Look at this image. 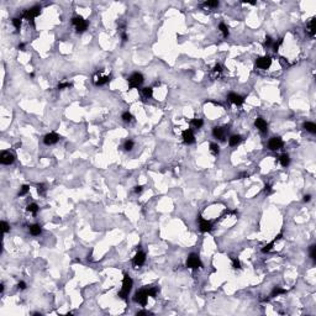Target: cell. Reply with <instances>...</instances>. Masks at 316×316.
<instances>
[{
  "label": "cell",
  "instance_id": "484cf974",
  "mask_svg": "<svg viewBox=\"0 0 316 316\" xmlns=\"http://www.w3.org/2000/svg\"><path fill=\"white\" fill-rule=\"evenodd\" d=\"M285 293H286V290H284V289H282V288H279V286H277V288H274V289H273L272 294H270V298L278 296V295H280V294H285Z\"/></svg>",
  "mask_w": 316,
  "mask_h": 316
},
{
  "label": "cell",
  "instance_id": "f6af8a7d",
  "mask_svg": "<svg viewBox=\"0 0 316 316\" xmlns=\"http://www.w3.org/2000/svg\"><path fill=\"white\" fill-rule=\"evenodd\" d=\"M264 193L267 195H269L270 193H272V187L270 185H265V188H264Z\"/></svg>",
  "mask_w": 316,
  "mask_h": 316
},
{
  "label": "cell",
  "instance_id": "5b68a950",
  "mask_svg": "<svg viewBox=\"0 0 316 316\" xmlns=\"http://www.w3.org/2000/svg\"><path fill=\"white\" fill-rule=\"evenodd\" d=\"M72 24L75 26L77 32H84L88 28V22L82 16H74L72 19Z\"/></svg>",
  "mask_w": 316,
  "mask_h": 316
},
{
  "label": "cell",
  "instance_id": "3957f363",
  "mask_svg": "<svg viewBox=\"0 0 316 316\" xmlns=\"http://www.w3.org/2000/svg\"><path fill=\"white\" fill-rule=\"evenodd\" d=\"M187 267H188V268H190V269L201 268V267H203V263H201V261H200V258H199L198 254L191 253L190 256L188 257V259H187Z\"/></svg>",
  "mask_w": 316,
  "mask_h": 316
},
{
  "label": "cell",
  "instance_id": "ba28073f",
  "mask_svg": "<svg viewBox=\"0 0 316 316\" xmlns=\"http://www.w3.org/2000/svg\"><path fill=\"white\" fill-rule=\"evenodd\" d=\"M283 145H284V142H283V139L280 137H272L269 139L268 147L270 151H278L282 148Z\"/></svg>",
  "mask_w": 316,
  "mask_h": 316
},
{
  "label": "cell",
  "instance_id": "4fadbf2b",
  "mask_svg": "<svg viewBox=\"0 0 316 316\" xmlns=\"http://www.w3.org/2000/svg\"><path fill=\"white\" fill-rule=\"evenodd\" d=\"M254 126H256L262 133H265L267 131H268V124H267V121L263 117H257L256 121H254Z\"/></svg>",
  "mask_w": 316,
  "mask_h": 316
},
{
  "label": "cell",
  "instance_id": "7dc6e473",
  "mask_svg": "<svg viewBox=\"0 0 316 316\" xmlns=\"http://www.w3.org/2000/svg\"><path fill=\"white\" fill-rule=\"evenodd\" d=\"M121 38H122V42H126L129 37H127V35L125 34V32H122V34H121Z\"/></svg>",
  "mask_w": 316,
  "mask_h": 316
},
{
  "label": "cell",
  "instance_id": "9a60e30c",
  "mask_svg": "<svg viewBox=\"0 0 316 316\" xmlns=\"http://www.w3.org/2000/svg\"><path fill=\"white\" fill-rule=\"evenodd\" d=\"M59 139V136L57 135L56 132H51V133H47L46 136L43 137V142L46 145H55V143L58 142Z\"/></svg>",
  "mask_w": 316,
  "mask_h": 316
},
{
  "label": "cell",
  "instance_id": "7402d4cb",
  "mask_svg": "<svg viewBox=\"0 0 316 316\" xmlns=\"http://www.w3.org/2000/svg\"><path fill=\"white\" fill-rule=\"evenodd\" d=\"M279 162H280V164H282L283 167H288L289 163H290L289 156H288V154H282L280 157H279Z\"/></svg>",
  "mask_w": 316,
  "mask_h": 316
},
{
  "label": "cell",
  "instance_id": "277c9868",
  "mask_svg": "<svg viewBox=\"0 0 316 316\" xmlns=\"http://www.w3.org/2000/svg\"><path fill=\"white\" fill-rule=\"evenodd\" d=\"M143 75L141 74V73H133V74H131L130 78H129V85H130V88L131 89H133V88H138L139 85H141L143 83Z\"/></svg>",
  "mask_w": 316,
  "mask_h": 316
},
{
  "label": "cell",
  "instance_id": "c3c4849f",
  "mask_svg": "<svg viewBox=\"0 0 316 316\" xmlns=\"http://www.w3.org/2000/svg\"><path fill=\"white\" fill-rule=\"evenodd\" d=\"M310 200H311V195H309V194H307V195H304V201H305V203L310 201Z\"/></svg>",
  "mask_w": 316,
  "mask_h": 316
},
{
  "label": "cell",
  "instance_id": "7c38bea8",
  "mask_svg": "<svg viewBox=\"0 0 316 316\" xmlns=\"http://www.w3.org/2000/svg\"><path fill=\"white\" fill-rule=\"evenodd\" d=\"M227 100L231 102V104H235V105H242L245 102L243 96H241L236 93H230L227 95Z\"/></svg>",
  "mask_w": 316,
  "mask_h": 316
},
{
  "label": "cell",
  "instance_id": "b9f144b4",
  "mask_svg": "<svg viewBox=\"0 0 316 316\" xmlns=\"http://www.w3.org/2000/svg\"><path fill=\"white\" fill-rule=\"evenodd\" d=\"M272 43H273L272 37H270V36H267L265 41H264V47H270V46H272Z\"/></svg>",
  "mask_w": 316,
  "mask_h": 316
},
{
  "label": "cell",
  "instance_id": "d4e9b609",
  "mask_svg": "<svg viewBox=\"0 0 316 316\" xmlns=\"http://www.w3.org/2000/svg\"><path fill=\"white\" fill-rule=\"evenodd\" d=\"M204 125V121L201 119H193L191 120V126L194 129H201V126Z\"/></svg>",
  "mask_w": 316,
  "mask_h": 316
},
{
  "label": "cell",
  "instance_id": "ee69618b",
  "mask_svg": "<svg viewBox=\"0 0 316 316\" xmlns=\"http://www.w3.org/2000/svg\"><path fill=\"white\" fill-rule=\"evenodd\" d=\"M18 288H19L20 290H25V289H26V283H25V282H20L19 284H18Z\"/></svg>",
  "mask_w": 316,
  "mask_h": 316
},
{
  "label": "cell",
  "instance_id": "60d3db41",
  "mask_svg": "<svg viewBox=\"0 0 316 316\" xmlns=\"http://www.w3.org/2000/svg\"><path fill=\"white\" fill-rule=\"evenodd\" d=\"M1 228H3V232L4 233H6V232L10 231V226L7 225V222H5V221H1Z\"/></svg>",
  "mask_w": 316,
  "mask_h": 316
},
{
  "label": "cell",
  "instance_id": "4dcf8cb0",
  "mask_svg": "<svg viewBox=\"0 0 316 316\" xmlns=\"http://www.w3.org/2000/svg\"><path fill=\"white\" fill-rule=\"evenodd\" d=\"M219 1H217V0H214V1H205L204 4H203V6L204 7H217L219 6Z\"/></svg>",
  "mask_w": 316,
  "mask_h": 316
},
{
  "label": "cell",
  "instance_id": "ac0fdd59",
  "mask_svg": "<svg viewBox=\"0 0 316 316\" xmlns=\"http://www.w3.org/2000/svg\"><path fill=\"white\" fill-rule=\"evenodd\" d=\"M305 32L310 36V37H314V36H315V19H314V18L306 24Z\"/></svg>",
  "mask_w": 316,
  "mask_h": 316
},
{
  "label": "cell",
  "instance_id": "f35d334b",
  "mask_svg": "<svg viewBox=\"0 0 316 316\" xmlns=\"http://www.w3.org/2000/svg\"><path fill=\"white\" fill-rule=\"evenodd\" d=\"M282 43H283V38H279L277 42L273 44V51H274V52H278V50H279V47H280Z\"/></svg>",
  "mask_w": 316,
  "mask_h": 316
},
{
  "label": "cell",
  "instance_id": "1f68e13d",
  "mask_svg": "<svg viewBox=\"0 0 316 316\" xmlns=\"http://www.w3.org/2000/svg\"><path fill=\"white\" fill-rule=\"evenodd\" d=\"M13 25H14V27L16 28V30H20V27H21V19H19V18H14L13 19Z\"/></svg>",
  "mask_w": 316,
  "mask_h": 316
},
{
  "label": "cell",
  "instance_id": "4316f807",
  "mask_svg": "<svg viewBox=\"0 0 316 316\" xmlns=\"http://www.w3.org/2000/svg\"><path fill=\"white\" fill-rule=\"evenodd\" d=\"M121 117H122V120H124L125 122H132V121H133V119H135V117L132 116V114L129 113V111H126V113L122 114V116H121Z\"/></svg>",
  "mask_w": 316,
  "mask_h": 316
},
{
  "label": "cell",
  "instance_id": "603a6c76",
  "mask_svg": "<svg viewBox=\"0 0 316 316\" xmlns=\"http://www.w3.org/2000/svg\"><path fill=\"white\" fill-rule=\"evenodd\" d=\"M304 129H305L306 131H309V132H311V133L316 132V125L314 124V122H305V124H304Z\"/></svg>",
  "mask_w": 316,
  "mask_h": 316
},
{
  "label": "cell",
  "instance_id": "bcb514c9",
  "mask_svg": "<svg viewBox=\"0 0 316 316\" xmlns=\"http://www.w3.org/2000/svg\"><path fill=\"white\" fill-rule=\"evenodd\" d=\"M142 188H143L142 185H137V187H135V193H137V194H138V193H141V191H142Z\"/></svg>",
  "mask_w": 316,
  "mask_h": 316
},
{
  "label": "cell",
  "instance_id": "6da1fadb",
  "mask_svg": "<svg viewBox=\"0 0 316 316\" xmlns=\"http://www.w3.org/2000/svg\"><path fill=\"white\" fill-rule=\"evenodd\" d=\"M132 285H133V282L131 277L129 274H124V279H122V288H121V291L119 293V296L124 300H127V296H129L131 289H132Z\"/></svg>",
  "mask_w": 316,
  "mask_h": 316
},
{
  "label": "cell",
  "instance_id": "ffe728a7",
  "mask_svg": "<svg viewBox=\"0 0 316 316\" xmlns=\"http://www.w3.org/2000/svg\"><path fill=\"white\" fill-rule=\"evenodd\" d=\"M240 142H241V136L240 135H233V136H231L228 138V145L231 146V147H235L237 145H240Z\"/></svg>",
  "mask_w": 316,
  "mask_h": 316
},
{
  "label": "cell",
  "instance_id": "8fae6325",
  "mask_svg": "<svg viewBox=\"0 0 316 316\" xmlns=\"http://www.w3.org/2000/svg\"><path fill=\"white\" fill-rule=\"evenodd\" d=\"M132 262H133V264L136 265V267L143 265V264H145V262H146V253L142 252V251H138L136 254H135Z\"/></svg>",
  "mask_w": 316,
  "mask_h": 316
},
{
  "label": "cell",
  "instance_id": "74e56055",
  "mask_svg": "<svg viewBox=\"0 0 316 316\" xmlns=\"http://www.w3.org/2000/svg\"><path fill=\"white\" fill-rule=\"evenodd\" d=\"M37 193L40 195H44L46 194V188H44L43 184H38L37 185Z\"/></svg>",
  "mask_w": 316,
  "mask_h": 316
},
{
  "label": "cell",
  "instance_id": "44dd1931",
  "mask_svg": "<svg viewBox=\"0 0 316 316\" xmlns=\"http://www.w3.org/2000/svg\"><path fill=\"white\" fill-rule=\"evenodd\" d=\"M280 239H282V233H279V235H278V236H277V237H276V239H274V240H273L272 242H270V243H268V245H267V246H265V247H264L263 249H262V252H263V253H267V252H269V251H270V249H272V248H273V246H274V243H276V242H277V241H279V240H280Z\"/></svg>",
  "mask_w": 316,
  "mask_h": 316
},
{
  "label": "cell",
  "instance_id": "52a82bcc",
  "mask_svg": "<svg viewBox=\"0 0 316 316\" xmlns=\"http://www.w3.org/2000/svg\"><path fill=\"white\" fill-rule=\"evenodd\" d=\"M198 222H199V228L201 232H210L212 230V224L210 221L205 220L203 216H198Z\"/></svg>",
  "mask_w": 316,
  "mask_h": 316
},
{
  "label": "cell",
  "instance_id": "ab89813d",
  "mask_svg": "<svg viewBox=\"0 0 316 316\" xmlns=\"http://www.w3.org/2000/svg\"><path fill=\"white\" fill-rule=\"evenodd\" d=\"M232 267L235 269H240L241 268V263H240V261L237 259V258H232Z\"/></svg>",
  "mask_w": 316,
  "mask_h": 316
},
{
  "label": "cell",
  "instance_id": "f1b7e54d",
  "mask_svg": "<svg viewBox=\"0 0 316 316\" xmlns=\"http://www.w3.org/2000/svg\"><path fill=\"white\" fill-rule=\"evenodd\" d=\"M219 30L222 32L224 37H227V36H228V27L225 25V24H222V22L220 24V25H219Z\"/></svg>",
  "mask_w": 316,
  "mask_h": 316
},
{
  "label": "cell",
  "instance_id": "681fc988",
  "mask_svg": "<svg viewBox=\"0 0 316 316\" xmlns=\"http://www.w3.org/2000/svg\"><path fill=\"white\" fill-rule=\"evenodd\" d=\"M150 314L151 313H148V311H145V310H143V311H138V313H137L138 316H141V315H150Z\"/></svg>",
  "mask_w": 316,
  "mask_h": 316
},
{
  "label": "cell",
  "instance_id": "d6986e66",
  "mask_svg": "<svg viewBox=\"0 0 316 316\" xmlns=\"http://www.w3.org/2000/svg\"><path fill=\"white\" fill-rule=\"evenodd\" d=\"M41 232H42V227H41V225L35 224V225H31V226H30V233H31V235L38 236Z\"/></svg>",
  "mask_w": 316,
  "mask_h": 316
},
{
  "label": "cell",
  "instance_id": "d6a6232c",
  "mask_svg": "<svg viewBox=\"0 0 316 316\" xmlns=\"http://www.w3.org/2000/svg\"><path fill=\"white\" fill-rule=\"evenodd\" d=\"M157 293H158V289H157V288H150V289H147V294H148V296L156 298Z\"/></svg>",
  "mask_w": 316,
  "mask_h": 316
},
{
  "label": "cell",
  "instance_id": "8992f818",
  "mask_svg": "<svg viewBox=\"0 0 316 316\" xmlns=\"http://www.w3.org/2000/svg\"><path fill=\"white\" fill-rule=\"evenodd\" d=\"M147 299H148V294H147V290L142 289V290H139V291H137V293L135 294L133 300L136 301V303H138L139 305L145 306L146 304H147Z\"/></svg>",
  "mask_w": 316,
  "mask_h": 316
},
{
  "label": "cell",
  "instance_id": "5bb4252c",
  "mask_svg": "<svg viewBox=\"0 0 316 316\" xmlns=\"http://www.w3.org/2000/svg\"><path fill=\"white\" fill-rule=\"evenodd\" d=\"M182 136H183L184 143H187V145H191V143L195 142V137H194V133H193L191 130H185V131H183Z\"/></svg>",
  "mask_w": 316,
  "mask_h": 316
},
{
  "label": "cell",
  "instance_id": "cb8c5ba5",
  "mask_svg": "<svg viewBox=\"0 0 316 316\" xmlns=\"http://www.w3.org/2000/svg\"><path fill=\"white\" fill-rule=\"evenodd\" d=\"M26 210L28 212H32L34 215L37 214V211H38V205L37 204H35V203H32V204H28L27 205V208H26Z\"/></svg>",
  "mask_w": 316,
  "mask_h": 316
},
{
  "label": "cell",
  "instance_id": "f907efd6",
  "mask_svg": "<svg viewBox=\"0 0 316 316\" xmlns=\"http://www.w3.org/2000/svg\"><path fill=\"white\" fill-rule=\"evenodd\" d=\"M24 48H25V44H24V43H20V44H19V50H24Z\"/></svg>",
  "mask_w": 316,
  "mask_h": 316
},
{
  "label": "cell",
  "instance_id": "7a4b0ae2",
  "mask_svg": "<svg viewBox=\"0 0 316 316\" xmlns=\"http://www.w3.org/2000/svg\"><path fill=\"white\" fill-rule=\"evenodd\" d=\"M40 14H41V6L36 5V6H32L31 9L26 10L25 13H24L22 18H24V19H26L28 22H32V24H34V20H35V18H37V16H38Z\"/></svg>",
  "mask_w": 316,
  "mask_h": 316
},
{
  "label": "cell",
  "instance_id": "7bdbcfd3",
  "mask_svg": "<svg viewBox=\"0 0 316 316\" xmlns=\"http://www.w3.org/2000/svg\"><path fill=\"white\" fill-rule=\"evenodd\" d=\"M221 71H222V67H221L220 64H216L214 67V69H212V72L214 73H221Z\"/></svg>",
  "mask_w": 316,
  "mask_h": 316
},
{
  "label": "cell",
  "instance_id": "83f0119b",
  "mask_svg": "<svg viewBox=\"0 0 316 316\" xmlns=\"http://www.w3.org/2000/svg\"><path fill=\"white\" fill-rule=\"evenodd\" d=\"M210 152H211V154L217 156L220 153V147L217 146L216 143H210Z\"/></svg>",
  "mask_w": 316,
  "mask_h": 316
},
{
  "label": "cell",
  "instance_id": "9c48e42d",
  "mask_svg": "<svg viewBox=\"0 0 316 316\" xmlns=\"http://www.w3.org/2000/svg\"><path fill=\"white\" fill-rule=\"evenodd\" d=\"M272 64V58L269 56H264V57H259L256 62V65L261 69H268Z\"/></svg>",
  "mask_w": 316,
  "mask_h": 316
},
{
  "label": "cell",
  "instance_id": "836d02e7",
  "mask_svg": "<svg viewBox=\"0 0 316 316\" xmlns=\"http://www.w3.org/2000/svg\"><path fill=\"white\" fill-rule=\"evenodd\" d=\"M124 148H125L126 151H131V150L133 148V141H131V139H127V141L125 142Z\"/></svg>",
  "mask_w": 316,
  "mask_h": 316
},
{
  "label": "cell",
  "instance_id": "e0dca14e",
  "mask_svg": "<svg viewBox=\"0 0 316 316\" xmlns=\"http://www.w3.org/2000/svg\"><path fill=\"white\" fill-rule=\"evenodd\" d=\"M111 80V77H109V75H106V77H101V75H94L93 77V83L95 84V85H104L106 83H109V82Z\"/></svg>",
  "mask_w": 316,
  "mask_h": 316
},
{
  "label": "cell",
  "instance_id": "30bf717a",
  "mask_svg": "<svg viewBox=\"0 0 316 316\" xmlns=\"http://www.w3.org/2000/svg\"><path fill=\"white\" fill-rule=\"evenodd\" d=\"M14 161H15V157H14V154L10 153V152L4 151L3 153L0 154V162H1L3 164H6V166L13 164Z\"/></svg>",
  "mask_w": 316,
  "mask_h": 316
},
{
  "label": "cell",
  "instance_id": "8d00e7d4",
  "mask_svg": "<svg viewBox=\"0 0 316 316\" xmlns=\"http://www.w3.org/2000/svg\"><path fill=\"white\" fill-rule=\"evenodd\" d=\"M72 87V84L69 83V82H62V83H59L58 84V89H65V88H71Z\"/></svg>",
  "mask_w": 316,
  "mask_h": 316
},
{
  "label": "cell",
  "instance_id": "e575fe53",
  "mask_svg": "<svg viewBox=\"0 0 316 316\" xmlns=\"http://www.w3.org/2000/svg\"><path fill=\"white\" fill-rule=\"evenodd\" d=\"M310 258H311V259H314V261H315V258H316V246L315 245H311L310 246Z\"/></svg>",
  "mask_w": 316,
  "mask_h": 316
},
{
  "label": "cell",
  "instance_id": "d590c367",
  "mask_svg": "<svg viewBox=\"0 0 316 316\" xmlns=\"http://www.w3.org/2000/svg\"><path fill=\"white\" fill-rule=\"evenodd\" d=\"M28 190H30V187H28V185H22L21 187V190H20V193H19V195L20 196L26 195L27 193H28Z\"/></svg>",
  "mask_w": 316,
  "mask_h": 316
},
{
  "label": "cell",
  "instance_id": "f546056e",
  "mask_svg": "<svg viewBox=\"0 0 316 316\" xmlns=\"http://www.w3.org/2000/svg\"><path fill=\"white\" fill-rule=\"evenodd\" d=\"M142 93L146 98H151L152 95H153V89H152L151 87H146V88L142 89Z\"/></svg>",
  "mask_w": 316,
  "mask_h": 316
},
{
  "label": "cell",
  "instance_id": "2e32d148",
  "mask_svg": "<svg viewBox=\"0 0 316 316\" xmlns=\"http://www.w3.org/2000/svg\"><path fill=\"white\" fill-rule=\"evenodd\" d=\"M212 136L215 138H219V139H225V136H226V130L224 127H220V126H215L212 129Z\"/></svg>",
  "mask_w": 316,
  "mask_h": 316
}]
</instances>
